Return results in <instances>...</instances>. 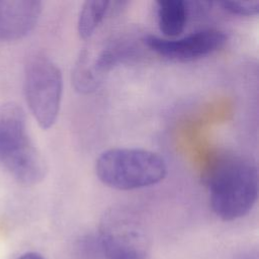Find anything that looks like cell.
Listing matches in <instances>:
<instances>
[{
  "instance_id": "6",
  "label": "cell",
  "mask_w": 259,
  "mask_h": 259,
  "mask_svg": "<svg viewBox=\"0 0 259 259\" xmlns=\"http://www.w3.org/2000/svg\"><path fill=\"white\" fill-rule=\"evenodd\" d=\"M227 34L217 28L194 31L179 38H165L157 35H146L145 46L157 55L172 61L187 62L208 56L227 42Z\"/></svg>"
},
{
  "instance_id": "10",
  "label": "cell",
  "mask_w": 259,
  "mask_h": 259,
  "mask_svg": "<svg viewBox=\"0 0 259 259\" xmlns=\"http://www.w3.org/2000/svg\"><path fill=\"white\" fill-rule=\"evenodd\" d=\"M220 4L225 11L235 15L252 16L259 11L258 1H224Z\"/></svg>"
},
{
  "instance_id": "2",
  "label": "cell",
  "mask_w": 259,
  "mask_h": 259,
  "mask_svg": "<svg viewBox=\"0 0 259 259\" xmlns=\"http://www.w3.org/2000/svg\"><path fill=\"white\" fill-rule=\"evenodd\" d=\"M0 162L24 185L37 184L47 174L46 161L27 134L24 111L14 102L0 105Z\"/></svg>"
},
{
  "instance_id": "9",
  "label": "cell",
  "mask_w": 259,
  "mask_h": 259,
  "mask_svg": "<svg viewBox=\"0 0 259 259\" xmlns=\"http://www.w3.org/2000/svg\"><path fill=\"white\" fill-rule=\"evenodd\" d=\"M110 2L88 0L84 2L78 17V33L82 38H89L97 29L109 10Z\"/></svg>"
},
{
  "instance_id": "8",
  "label": "cell",
  "mask_w": 259,
  "mask_h": 259,
  "mask_svg": "<svg viewBox=\"0 0 259 259\" xmlns=\"http://www.w3.org/2000/svg\"><path fill=\"white\" fill-rule=\"evenodd\" d=\"M156 4L160 31L168 37L181 34L190 12L188 3L182 0H159Z\"/></svg>"
},
{
  "instance_id": "7",
  "label": "cell",
  "mask_w": 259,
  "mask_h": 259,
  "mask_svg": "<svg viewBox=\"0 0 259 259\" xmlns=\"http://www.w3.org/2000/svg\"><path fill=\"white\" fill-rule=\"evenodd\" d=\"M42 4L36 0L0 1V40L22 38L36 25Z\"/></svg>"
},
{
  "instance_id": "3",
  "label": "cell",
  "mask_w": 259,
  "mask_h": 259,
  "mask_svg": "<svg viewBox=\"0 0 259 259\" xmlns=\"http://www.w3.org/2000/svg\"><path fill=\"white\" fill-rule=\"evenodd\" d=\"M95 173L111 188L133 190L161 182L167 174V165L159 154L149 150L112 148L96 159Z\"/></svg>"
},
{
  "instance_id": "5",
  "label": "cell",
  "mask_w": 259,
  "mask_h": 259,
  "mask_svg": "<svg viewBox=\"0 0 259 259\" xmlns=\"http://www.w3.org/2000/svg\"><path fill=\"white\" fill-rule=\"evenodd\" d=\"M97 244L106 259H146L150 249L142 224L122 209H112L104 214Z\"/></svg>"
},
{
  "instance_id": "1",
  "label": "cell",
  "mask_w": 259,
  "mask_h": 259,
  "mask_svg": "<svg viewBox=\"0 0 259 259\" xmlns=\"http://www.w3.org/2000/svg\"><path fill=\"white\" fill-rule=\"evenodd\" d=\"M213 212L224 221L246 215L258 196V171L248 158L227 155L215 162L207 178Z\"/></svg>"
},
{
  "instance_id": "4",
  "label": "cell",
  "mask_w": 259,
  "mask_h": 259,
  "mask_svg": "<svg viewBox=\"0 0 259 259\" xmlns=\"http://www.w3.org/2000/svg\"><path fill=\"white\" fill-rule=\"evenodd\" d=\"M24 94L27 105L45 130L52 127L59 115L63 77L60 68L42 54L32 55L24 69Z\"/></svg>"
},
{
  "instance_id": "11",
  "label": "cell",
  "mask_w": 259,
  "mask_h": 259,
  "mask_svg": "<svg viewBox=\"0 0 259 259\" xmlns=\"http://www.w3.org/2000/svg\"><path fill=\"white\" fill-rule=\"evenodd\" d=\"M18 259H45L40 254L35 253V252H28L23 254L21 257H19Z\"/></svg>"
}]
</instances>
